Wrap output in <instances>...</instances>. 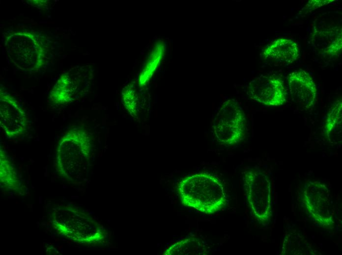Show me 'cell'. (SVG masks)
<instances>
[{"label":"cell","mask_w":342,"mask_h":255,"mask_svg":"<svg viewBox=\"0 0 342 255\" xmlns=\"http://www.w3.org/2000/svg\"><path fill=\"white\" fill-rule=\"evenodd\" d=\"M178 192L184 205L207 214L218 212L227 203L221 181L205 172L183 178L179 183Z\"/></svg>","instance_id":"1"},{"label":"cell","mask_w":342,"mask_h":255,"mask_svg":"<svg viewBox=\"0 0 342 255\" xmlns=\"http://www.w3.org/2000/svg\"><path fill=\"white\" fill-rule=\"evenodd\" d=\"M213 129L215 139L223 145H233L244 138L246 117L237 101L231 99L222 103L213 120Z\"/></svg>","instance_id":"2"},{"label":"cell","mask_w":342,"mask_h":255,"mask_svg":"<svg viewBox=\"0 0 342 255\" xmlns=\"http://www.w3.org/2000/svg\"><path fill=\"white\" fill-rule=\"evenodd\" d=\"M250 97L265 105L277 106L287 100V93L283 80L276 74L262 75L249 83Z\"/></svg>","instance_id":"3"},{"label":"cell","mask_w":342,"mask_h":255,"mask_svg":"<svg viewBox=\"0 0 342 255\" xmlns=\"http://www.w3.org/2000/svg\"><path fill=\"white\" fill-rule=\"evenodd\" d=\"M287 81L290 94L296 102L305 109L314 106L316 88L308 73L301 69L292 71L288 75Z\"/></svg>","instance_id":"4"},{"label":"cell","mask_w":342,"mask_h":255,"mask_svg":"<svg viewBox=\"0 0 342 255\" xmlns=\"http://www.w3.org/2000/svg\"><path fill=\"white\" fill-rule=\"evenodd\" d=\"M0 107V125L7 136L16 138L23 135L28 126L25 113L12 101L3 100Z\"/></svg>","instance_id":"5"},{"label":"cell","mask_w":342,"mask_h":255,"mask_svg":"<svg viewBox=\"0 0 342 255\" xmlns=\"http://www.w3.org/2000/svg\"><path fill=\"white\" fill-rule=\"evenodd\" d=\"M265 59L275 63L289 64L300 55L298 43L292 40L280 38L270 44L263 52Z\"/></svg>","instance_id":"6"},{"label":"cell","mask_w":342,"mask_h":255,"mask_svg":"<svg viewBox=\"0 0 342 255\" xmlns=\"http://www.w3.org/2000/svg\"><path fill=\"white\" fill-rule=\"evenodd\" d=\"M342 102L338 101L330 108L324 126V132L331 142L340 139L342 135Z\"/></svg>","instance_id":"7"},{"label":"cell","mask_w":342,"mask_h":255,"mask_svg":"<svg viewBox=\"0 0 342 255\" xmlns=\"http://www.w3.org/2000/svg\"><path fill=\"white\" fill-rule=\"evenodd\" d=\"M157 51L156 50L155 52L152 54L148 64L140 76L139 80L140 85H143L149 79L160 60L162 53L161 49L160 50L158 49V51Z\"/></svg>","instance_id":"8"},{"label":"cell","mask_w":342,"mask_h":255,"mask_svg":"<svg viewBox=\"0 0 342 255\" xmlns=\"http://www.w3.org/2000/svg\"><path fill=\"white\" fill-rule=\"evenodd\" d=\"M129 93L128 90H127L125 93L123 92V101L129 100V101L124 102V104H125L127 107L126 108L128 109V111H129L131 113H132V115L133 116L135 112L134 109L135 108V98L132 90H129Z\"/></svg>","instance_id":"9"}]
</instances>
